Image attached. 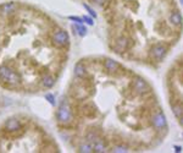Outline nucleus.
Masks as SVG:
<instances>
[{"mask_svg":"<svg viewBox=\"0 0 183 153\" xmlns=\"http://www.w3.org/2000/svg\"><path fill=\"white\" fill-rule=\"evenodd\" d=\"M55 121L61 137L81 153L147 152L169 135L167 118L150 82L104 55L77 61Z\"/></svg>","mask_w":183,"mask_h":153,"instance_id":"obj_1","label":"nucleus"},{"mask_svg":"<svg viewBox=\"0 0 183 153\" xmlns=\"http://www.w3.org/2000/svg\"><path fill=\"white\" fill-rule=\"evenodd\" d=\"M69 32L22 1L0 4V87L22 94L49 91L67 65Z\"/></svg>","mask_w":183,"mask_h":153,"instance_id":"obj_2","label":"nucleus"},{"mask_svg":"<svg viewBox=\"0 0 183 153\" xmlns=\"http://www.w3.org/2000/svg\"><path fill=\"white\" fill-rule=\"evenodd\" d=\"M105 23L109 49L120 59L159 69L182 37L177 0H81Z\"/></svg>","mask_w":183,"mask_h":153,"instance_id":"obj_3","label":"nucleus"},{"mask_svg":"<svg viewBox=\"0 0 183 153\" xmlns=\"http://www.w3.org/2000/svg\"><path fill=\"white\" fill-rule=\"evenodd\" d=\"M60 151L53 135L28 115H12L0 125V153H55Z\"/></svg>","mask_w":183,"mask_h":153,"instance_id":"obj_4","label":"nucleus"},{"mask_svg":"<svg viewBox=\"0 0 183 153\" xmlns=\"http://www.w3.org/2000/svg\"><path fill=\"white\" fill-rule=\"evenodd\" d=\"M166 88L170 107L174 118L182 125V56L173 61L166 75Z\"/></svg>","mask_w":183,"mask_h":153,"instance_id":"obj_5","label":"nucleus"}]
</instances>
